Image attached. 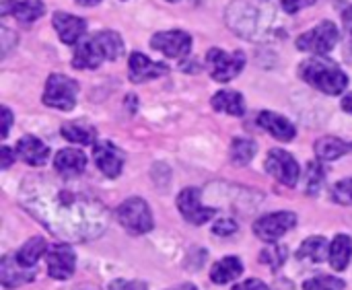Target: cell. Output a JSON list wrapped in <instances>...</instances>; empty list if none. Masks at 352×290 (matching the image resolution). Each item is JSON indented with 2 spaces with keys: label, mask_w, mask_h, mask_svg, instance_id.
<instances>
[{
  "label": "cell",
  "mask_w": 352,
  "mask_h": 290,
  "mask_svg": "<svg viewBox=\"0 0 352 290\" xmlns=\"http://www.w3.org/2000/svg\"><path fill=\"white\" fill-rule=\"evenodd\" d=\"M25 192L29 210L62 239L87 241L107 229V210L89 192L50 181H35Z\"/></svg>",
  "instance_id": "6da1fadb"
},
{
  "label": "cell",
  "mask_w": 352,
  "mask_h": 290,
  "mask_svg": "<svg viewBox=\"0 0 352 290\" xmlns=\"http://www.w3.org/2000/svg\"><path fill=\"white\" fill-rule=\"evenodd\" d=\"M227 25L241 37L252 41H264L266 37L278 33L276 19L264 6L250 0H235L227 8Z\"/></svg>",
  "instance_id": "7a4b0ae2"
},
{
  "label": "cell",
  "mask_w": 352,
  "mask_h": 290,
  "mask_svg": "<svg viewBox=\"0 0 352 290\" xmlns=\"http://www.w3.org/2000/svg\"><path fill=\"white\" fill-rule=\"evenodd\" d=\"M299 76L311 85L314 89L326 95H340L349 87V76L340 70V66L324 56H314L299 66Z\"/></svg>",
  "instance_id": "3957f363"
},
{
  "label": "cell",
  "mask_w": 352,
  "mask_h": 290,
  "mask_svg": "<svg viewBox=\"0 0 352 290\" xmlns=\"http://www.w3.org/2000/svg\"><path fill=\"white\" fill-rule=\"evenodd\" d=\"M116 219L122 225V229L130 235H144L153 231V225H155L153 212L142 198L124 200L116 210Z\"/></svg>",
  "instance_id": "277c9868"
},
{
  "label": "cell",
  "mask_w": 352,
  "mask_h": 290,
  "mask_svg": "<svg viewBox=\"0 0 352 290\" xmlns=\"http://www.w3.org/2000/svg\"><path fill=\"white\" fill-rule=\"evenodd\" d=\"M76 95L78 82L74 78L64 74H50L43 91V103L60 111H70L76 105Z\"/></svg>",
  "instance_id": "5b68a950"
},
{
  "label": "cell",
  "mask_w": 352,
  "mask_h": 290,
  "mask_svg": "<svg viewBox=\"0 0 352 290\" xmlns=\"http://www.w3.org/2000/svg\"><path fill=\"white\" fill-rule=\"evenodd\" d=\"M295 43H297V49L301 52H307L314 56H326L338 43V27L332 21H322L314 29L299 35Z\"/></svg>",
  "instance_id": "8992f818"
},
{
  "label": "cell",
  "mask_w": 352,
  "mask_h": 290,
  "mask_svg": "<svg viewBox=\"0 0 352 290\" xmlns=\"http://www.w3.org/2000/svg\"><path fill=\"white\" fill-rule=\"evenodd\" d=\"M206 66L210 70V76L217 82H229L243 70L245 54L241 49L229 54L221 47H210L206 54Z\"/></svg>",
  "instance_id": "52a82bcc"
},
{
  "label": "cell",
  "mask_w": 352,
  "mask_h": 290,
  "mask_svg": "<svg viewBox=\"0 0 352 290\" xmlns=\"http://www.w3.org/2000/svg\"><path fill=\"white\" fill-rule=\"evenodd\" d=\"M264 169L268 171V175H272L276 181H280L287 188H295L299 181V175H301L297 159L283 148H272L268 153V157L264 161Z\"/></svg>",
  "instance_id": "ba28073f"
},
{
  "label": "cell",
  "mask_w": 352,
  "mask_h": 290,
  "mask_svg": "<svg viewBox=\"0 0 352 290\" xmlns=\"http://www.w3.org/2000/svg\"><path fill=\"white\" fill-rule=\"evenodd\" d=\"M295 225H297L295 212H272V214H266L256 221L254 233L262 241L276 243L283 235H287L291 229H295Z\"/></svg>",
  "instance_id": "9c48e42d"
},
{
  "label": "cell",
  "mask_w": 352,
  "mask_h": 290,
  "mask_svg": "<svg viewBox=\"0 0 352 290\" xmlns=\"http://www.w3.org/2000/svg\"><path fill=\"white\" fill-rule=\"evenodd\" d=\"M151 47L165 54L167 58H186L192 49V37L182 29L161 31L153 35Z\"/></svg>",
  "instance_id": "30bf717a"
},
{
  "label": "cell",
  "mask_w": 352,
  "mask_h": 290,
  "mask_svg": "<svg viewBox=\"0 0 352 290\" xmlns=\"http://www.w3.org/2000/svg\"><path fill=\"white\" fill-rule=\"evenodd\" d=\"M177 208H179L182 216L192 225H204L210 219H214V214H217V208H208L202 204L200 190H196V188L182 190V194L177 196Z\"/></svg>",
  "instance_id": "8fae6325"
},
{
  "label": "cell",
  "mask_w": 352,
  "mask_h": 290,
  "mask_svg": "<svg viewBox=\"0 0 352 290\" xmlns=\"http://www.w3.org/2000/svg\"><path fill=\"white\" fill-rule=\"evenodd\" d=\"M76 256L68 243H56L47 252V272L56 280H68L74 274Z\"/></svg>",
  "instance_id": "7c38bea8"
},
{
  "label": "cell",
  "mask_w": 352,
  "mask_h": 290,
  "mask_svg": "<svg viewBox=\"0 0 352 290\" xmlns=\"http://www.w3.org/2000/svg\"><path fill=\"white\" fill-rule=\"evenodd\" d=\"M93 159L99 171L107 177H118L124 167V153L109 140H97L93 144Z\"/></svg>",
  "instance_id": "4fadbf2b"
},
{
  "label": "cell",
  "mask_w": 352,
  "mask_h": 290,
  "mask_svg": "<svg viewBox=\"0 0 352 290\" xmlns=\"http://www.w3.org/2000/svg\"><path fill=\"white\" fill-rule=\"evenodd\" d=\"M52 23H54V29L60 35L62 43H66V45H76L87 33V21L76 14H70V12H62V10L54 12Z\"/></svg>",
  "instance_id": "5bb4252c"
},
{
  "label": "cell",
  "mask_w": 352,
  "mask_h": 290,
  "mask_svg": "<svg viewBox=\"0 0 352 290\" xmlns=\"http://www.w3.org/2000/svg\"><path fill=\"white\" fill-rule=\"evenodd\" d=\"M128 70H130V80L132 82H146L159 76H165L169 68L163 62H153L140 52H132L128 58Z\"/></svg>",
  "instance_id": "9a60e30c"
},
{
  "label": "cell",
  "mask_w": 352,
  "mask_h": 290,
  "mask_svg": "<svg viewBox=\"0 0 352 290\" xmlns=\"http://www.w3.org/2000/svg\"><path fill=\"white\" fill-rule=\"evenodd\" d=\"M101 62H105V54L99 47L95 35L82 37L74 45V56H72V66L74 68H78V70H93V68H99Z\"/></svg>",
  "instance_id": "2e32d148"
},
{
  "label": "cell",
  "mask_w": 352,
  "mask_h": 290,
  "mask_svg": "<svg viewBox=\"0 0 352 290\" xmlns=\"http://www.w3.org/2000/svg\"><path fill=\"white\" fill-rule=\"evenodd\" d=\"M43 12H45V6L41 0H2L0 4L2 16H12L25 25L37 21Z\"/></svg>",
  "instance_id": "e0dca14e"
},
{
  "label": "cell",
  "mask_w": 352,
  "mask_h": 290,
  "mask_svg": "<svg viewBox=\"0 0 352 290\" xmlns=\"http://www.w3.org/2000/svg\"><path fill=\"white\" fill-rule=\"evenodd\" d=\"M35 280V270L25 268L16 262L14 256H4L0 262V282L6 290L16 289L21 285H27Z\"/></svg>",
  "instance_id": "ac0fdd59"
},
{
  "label": "cell",
  "mask_w": 352,
  "mask_h": 290,
  "mask_svg": "<svg viewBox=\"0 0 352 290\" xmlns=\"http://www.w3.org/2000/svg\"><path fill=\"white\" fill-rule=\"evenodd\" d=\"M14 153H16V157H19L23 163H27V165H31V167H41V165H45V163L50 161V146L43 144V142H41L39 138H35V136H23V138L16 142Z\"/></svg>",
  "instance_id": "d6986e66"
},
{
  "label": "cell",
  "mask_w": 352,
  "mask_h": 290,
  "mask_svg": "<svg viewBox=\"0 0 352 290\" xmlns=\"http://www.w3.org/2000/svg\"><path fill=\"white\" fill-rule=\"evenodd\" d=\"M258 126L264 128L268 134H272L280 142H291L297 136V128L287 118H283L274 111H262L258 115Z\"/></svg>",
  "instance_id": "ffe728a7"
},
{
  "label": "cell",
  "mask_w": 352,
  "mask_h": 290,
  "mask_svg": "<svg viewBox=\"0 0 352 290\" xmlns=\"http://www.w3.org/2000/svg\"><path fill=\"white\" fill-rule=\"evenodd\" d=\"M87 167V157L76 148H62L54 159V169L62 177H78Z\"/></svg>",
  "instance_id": "44dd1931"
},
{
  "label": "cell",
  "mask_w": 352,
  "mask_h": 290,
  "mask_svg": "<svg viewBox=\"0 0 352 290\" xmlns=\"http://www.w3.org/2000/svg\"><path fill=\"white\" fill-rule=\"evenodd\" d=\"M60 132L68 142H74V144H80V146H89V144L97 142V130L87 122H78V120L76 122H66V124H62Z\"/></svg>",
  "instance_id": "7402d4cb"
},
{
  "label": "cell",
  "mask_w": 352,
  "mask_h": 290,
  "mask_svg": "<svg viewBox=\"0 0 352 290\" xmlns=\"http://www.w3.org/2000/svg\"><path fill=\"white\" fill-rule=\"evenodd\" d=\"M243 274V264L235 256H227L221 262H217L210 270V280L214 285H227Z\"/></svg>",
  "instance_id": "603a6c76"
},
{
  "label": "cell",
  "mask_w": 352,
  "mask_h": 290,
  "mask_svg": "<svg viewBox=\"0 0 352 290\" xmlns=\"http://www.w3.org/2000/svg\"><path fill=\"white\" fill-rule=\"evenodd\" d=\"M332 268L336 272H342L351 266L352 260V239L349 235H336L330 243V256H328Z\"/></svg>",
  "instance_id": "cb8c5ba5"
},
{
  "label": "cell",
  "mask_w": 352,
  "mask_h": 290,
  "mask_svg": "<svg viewBox=\"0 0 352 290\" xmlns=\"http://www.w3.org/2000/svg\"><path fill=\"white\" fill-rule=\"evenodd\" d=\"M330 256V243L324 237H309L303 241V245L297 252V258L303 262H311V264H322L326 262Z\"/></svg>",
  "instance_id": "d4e9b609"
},
{
  "label": "cell",
  "mask_w": 352,
  "mask_h": 290,
  "mask_svg": "<svg viewBox=\"0 0 352 290\" xmlns=\"http://www.w3.org/2000/svg\"><path fill=\"white\" fill-rule=\"evenodd\" d=\"M210 105L217 111H223L229 115H243L245 113V101H243L241 93H237V91H219L210 99Z\"/></svg>",
  "instance_id": "484cf974"
},
{
  "label": "cell",
  "mask_w": 352,
  "mask_h": 290,
  "mask_svg": "<svg viewBox=\"0 0 352 290\" xmlns=\"http://www.w3.org/2000/svg\"><path fill=\"white\" fill-rule=\"evenodd\" d=\"M352 150L351 144H346L344 140L336 138V136H324L316 142V155L320 161H336L342 155H346Z\"/></svg>",
  "instance_id": "4316f807"
},
{
  "label": "cell",
  "mask_w": 352,
  "mask_h": 290,
  "mask_svg": "<svg viewBox=\"0 0 352 290\" xmlns=\"http://www.w3.org/2000/svg\"><path fill=\"white\" fill-rule=\"evenodd\" d=\"M45 252H50L47 249V243L41 239V237H31L19 252H16V262L21 264V266H25V268H33L35 264H37V260L45 254Z\"/></svg>",
  "instance_id": "83f0119b"
},
{
  "label": "cell",
  "mask_w": 352,
  "mask_h": 290,
  "mask_svg": "<svg viewBox=\"0 0 352 290\" xmlns=\"http://www.w3.org/2000/svg\"><path fill=\"white\" fill-rule=\"evenodd\" d=\"M93 35H95V39H97L99 47L103 49L105 60L113 62V60H118V58L124 54V41H122L120 33L105 29V31H97V33H93Z\"/></svg>",
  "instance_id": "f1b7e54d"
},
{
  "label": "cell",
  "mask_w": 352,
  "mask_h": 290,
  "mask_svg": "<svg viewBox=\"0 0 352 290\" xmlns=\"http://www.w3.org/2000/svg\"><path fill=\"white\" fill-rule=\"evenodd\" d=\"M256 142L250 140V138H235L231 142V161L235 165H248L252 163V159L256 157Z\"/></svg>",
  "instance_id": "f546056e"
},
{
  "label": "cell",
  "mask_w": 352,
  "mask_h": 290,
  "mask_svg": "<svg viewBox=\"0 0 352 290\" xmlns=\"http://www.w3.org/2000/svg\"><path fill=\"white\" fill-rule=\"evenodd\" d=\"M324 181H326V171H324L322 163L320 161H311L307 165V173H305V190H307V194L316 196Z\"/></svg>",
  "instance_id": "4dcf8cb0"
},
{
  "label": "cell",
  "mask_w": 352,
  "mask_h": 290,
  "mask_svg": "<svg viewBox=\"0 0 352 290\" xmlns=\"http://www.w3.org/2000/svg\"><path fill=\"white\" fill-rule=\"evenodd\" d=\"M287 260V247H280L276 243H272L270 247H266L262 254H260V262L270 266L272 270H278Z\"/></svg>",
  "instance_id": "1f68e13d"
},
{
  "label": "cell",
  "mask_w": 352,
  "mask_h": 290,
  "mask_svg": "<svg viewBox=\"0 0 352 290\" xmlns=\"http://www.w3.org/2000/svg\"><path fill=\"white\" fill-rule=\"evenodd\" d=\"M346 282L336 276H316L303 285V290H344Z\"/></svg>",
  "instance_id": "d6a6232c"
},
{
  "label": "cell",
  "mask_w": 352,
  "mask_h": 290,
  "mask_svg": "<svg viewBox=\"0 0 352 290\" xmlns=\"http://www.w3.org/2000/svg\"><path fill=\"white\" fill-rule=\"evenodd\" d=\"M332 198L338 204L352 206V177L349 179H340L334 188H332Z\"/></svg>",
  "instance_id": "836d02e7"
},
{
  "label": "cell",
  "mask_w": 352,
  "mask_h": 290,
  "mask_svg": "<svg viewBox=\"0 0 352 290\" xmlns=\"http://www.w3.org/2000/svg\"><path fill=\"white\" fill-rule=\"evenodd\" d=\"M212 233L219 235V237H229V235L237 233V223L235 221H229V219H223V221H219L212 227Z\"/></svg>",
  "instance_id": "e575fe53"
},
{
  "label": "cell",
  "mask_w": 352,
  "mask_h": 290,
  "mask_svg": "<svg viewBox=\"0 0 352 290\" xmlns=\"http://www.w3.org/2000/svg\"><path fill=\"white\" fill-rule=\"evenodd\" d=\"M109 290H148L144 282L138 280H113L109 285Z\"/></svg>",
  "instance_id": "d590c367"
},
{
  "label": "cell",
  "mask_w": 352,
  "mask_h": 290,
  "mask_svg": "<svg viewBox=\"0 0 352 290\" xmlns=\"http://www.w3.org/2000/svg\"><path fill=\"white\" fill-rule=\"evenodd\" d=\"M314 2H316V0H283L280 6H283L285 12L293 14V12H297V10H301V8H305V6H311Z\"/></svg>",
  "instance_id": "8d00e7d4"
},
{
  "label": "cell",
  "mask_w": 352,
  "mask_h": 290,
  "mask_svg": "<svg viewBox=\"0 0 352 290\" xmlns=\"http://www.w3.org/2000/svg\"><path fill=\"white\" fill-rule=\"evenodd\" d=\"M233 290H270V289H268L262 280L252 278V280H245V282H241V285L233 287Z\"/></svg>",
  "instance_id": "74e56055"
},
{
  "label": "cell",
  "mask_w": 352,
  "mask_h": 290,
  "mask_svg": "<svg viewBox=\"0 0 352 290\" xmlns=\"http://www.w3.org/2000/svg\"><path fill=\"white\" fill-rule=\"evenodd\" d=\"M10 126H12V113H10V109L4 105V107H2V138L8 136Z\"/></svg>",
  "instance_id": "f35d334b"
},
{
  "label": "cell",
  "mask_w": 352,
  "mask_h": 290,
  "mask_svg": "<svg viewBox=\"0 0 352 290\" xmlns=\"http://www.w3.org/2000/svg\"><path fill=\"white\" fill-rule=\"evenodd\" d=\"M0 157H2L0 167H2V169H8L10 163H12V150H10L8 146H2V148H0Z\"/></svg>",
  "instance_id": "ab89813d"
},
{
  "label": "cell",
  "mask_w": 352,
  "mask_h": 290,
  "mask_svg": "<svg viewBox=\"0 0 352 290\" xmlns=\"http://www.w3.org/2000/svg\"><path fill=\"white\" fill-rule=\"evenodd\" d=\"M342 109H344L346 113H352V93H349V95L342 99Z\"/></svg>",
  "instance_id": "60d3db41"
},
{
  "label": "cell",
  "mask_w": 352,
  "mask_h": 290,
  "mask_svg": "<svg viewBox=\"0 0 352 290\" xmlns=\"http://www.w3.org/2000/svg\"><path fill=\"white\" fill-rule=\"evenodd\" d=\"M80 6H95V4H99L101 0H76Z\"/></svg>",
  "instance_id": "b9f144b4"
},
{
  "label": "cell",
  "mask_w": 352,
  "mask_h": 290,
  "mask_svg": "<svg viewBox=\"0 0 352 290\" xmlns=\"http://www.w3.org/2000/svg\"><path fill=\"white\" fill-rule=\"evenodd\" d=\"M173 290H196V287H192V285H184V287H179V289H173Z\"/></svg>",
  "instance_id": "7bdbcfd3"
},
{
  "label": "cell",
  "mask_w": 352,
  "mask_h": 290,
  "mask_svg": "<svg viewBox=\"0 0 352 290\" xmlns=\"http://www.w3.org/2000/svg\"><path fill=\"white\" fill-rule=\"evenodd\" d=\"M76 290H99V289H95V287H78Z\"/></svg>",
  "instance_id": "ee69618b"
},
{
  "label": "cell",
  "mask_w": 352,
  "mask_h": 290,
  "mask_svg": "<svg viewBox=\"0 0 352 290\" xmlns=\"http://www.w3.org/2000/svg\"><path fill=\"white\" fill-rule=\"evenodd\" d=\"M169 2H177V0H169Z\"/></svg>",
  "instance_id": "f6af8a7d"
}]
</instances>
